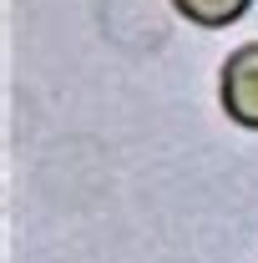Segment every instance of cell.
Instances as JSON below:
<instances>
[{
	"mask_svg": "<svg viewBox=\"0 0 258 263\" xmlns=\"http://www.w3.org/2000/svg\"><path fill=\"white\" fill-rule=\"evenodd\" d=\"M248 5H253V0H172V10H177V15H188L193 26H208V31L243 21V15H248Z\"/></svg>",
	"mask_w": 258,
	"mask_h": 263,
	"instance_id": "2",
	"label": "cell"
},
{
	"mask_svg": "<svg viewBox=\"0 0 258 263\" xmlns=\"http://www.w3.org/2000/svg\"><path fill=\"white\" fill-rule=\"evenodd\" d=\"M218 101L223 111L238 122V127L258 132V41L238 46L223 61V76H218Z\"/></svg>",
	"mask_w": 258,
	"mask_h": 263,
	"instance_id": "1",
	"label": "cell"
}]
</instances>
